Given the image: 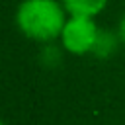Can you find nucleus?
Wrapping results in <instances>:
<instances>
[{
    "instance_id": "3",
    "label": "nucleus",
    "mask_w": 125,
    "mask_h": 125,
    "mask_svg": "<svg viewBox=\"0 0 125 125\" xmlns=\"http://www.w3.org/2000/svg\"><path fill=\"white\" fill-rule=\"evenodd\" d=\"M68 16H86V18H96L102 14L109 0H61Z\"/></svg>"
},
{
    "instance_id": "5",
    "label": "nucleus",
    "mask_w": 125,
    "mask_h": 125,
    "mask_svg": "<svg viewBox=\"0 0 125 125\" xmlns=\"http://www.w3.org/2000/svg\"><path fill=\"white\" fill-rule=\"evenodd\" d=\"M2 125H6V123H2Z\"/></svg>"
},
{
    "instance_id": "1",
    "label": "nucleus",
    "mask_w": 125,
    "mask_h": 125,
    "mask_svg": "<svg viewBox=\"0 0 125 125\" xmlns=\"http://www.w3.org/2000/svg\"><path fill=\"white\" fill-rule=\"evenodd\" d=\"M66 18L68 14L61 0H21L14 14L20 33L37 43L59 39Z\"/></svg>"
},
{
    "instance_id": "2",
    "label": "nucleus",
    "mask_w": 125,
    "mask_h": 125,
    "mask_svg": "<svg viewBox=\"0 0 125 125\" xmlns=\"http://www.w3.org/2000/svg\"><path fill=\"white\" fill-rule=\"evenodd\" d=\"M100 33H102V29L96 23V18L68 16L59 41L66 53H70L74 57H84V55H90L96 51Z\"/></svg>"
},
{
    "instance_id": "4",
    "label": "nucleus",
    "mask_w": 125,
    "mask_h": 125,
    "mask_svg": "<svg viewBox=\"0 0 125 125\" xmlns=\"http://www.w3.org/2000/svg\"><path fill=\"white\" fill-rule=\"evenodd\" d=\"M115 33H117V37H119L121 45H125V14L121 16V20H119V23H117V29H115Z\"/></svg>"
}]
</instances>
